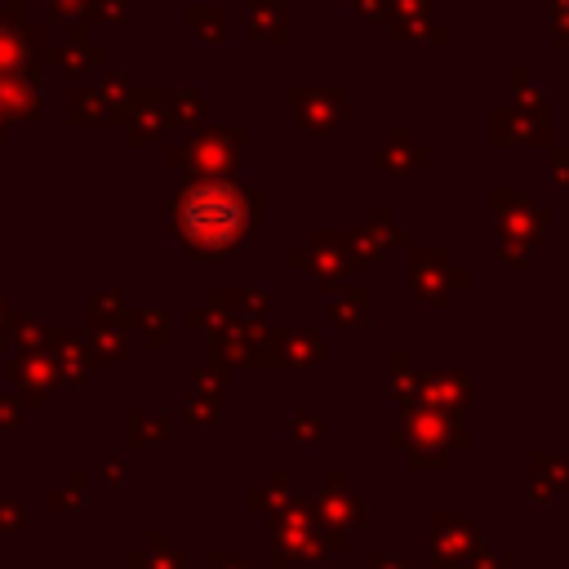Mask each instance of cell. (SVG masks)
Returning <instances> with one entry per match:
<instances>
[{"mask_svg":"<svg viewBox=\"0 0 569 569\" xmlns=\"http://www.w3.org/2000/svg\"><path fill=\"white\" fill-rule=\"evenodd\" d=\"M547 98L538 89H520L516 102L493 111V138L498 142H533L547 133Z\"/></svg>","mask_w":569,"mask_h":569,"instance_id":"obj_2","label":"cell"},{"mask_svg":"<svg viewBox=\"0 0 569 569\" xmlns=\"http://www.w3.org/2000/svg\"><path fill=\"white\" fill-rule=\"evenodd\" d=\"M378 164H382L387 173H396V178H409L418 164H427V151H422L418 142H409L405 129H396V133L387 138V147L378 151Z\"/></svg>","mask_w":569,"mask_h":569,"instance_id":"obj_4","label":"cell"},{"mask_svg":"<svg viewBox=\"0 0 569 569\" xmlns=\"http://www.w3.org/2000/svg\"><path fill=\"white\" fill-rule=\"evenodd\" d=\"M293 107H298V120H302L307 133H329L347 120V93L338 84H325V89L302 84L293 93Z\"/></svg>","mask_w":569,"mask_h":569,"instance_id":"obj_3","label":"cell"},{"mask_svg":"<svg viewBox=\"0 0 569 569\" xmlns=\"http://www.w3.org/2000/svg\"><path fill=\"white\" fill-rule=\"evenodd\" d=\"M262 40H284L289 36V27H284V9H271V13H262V22L253 27Z\"/></svg>","mask_w":569,"mask_h":569,"instance_id":"obj_6","label":"cell"},{"mask_svg":"<svg viewBox=\"0 0 569 569\" xmlns=\"http://www.w3.org/2000/svg\"><path fill=\"white\" fill-rule=\"evenodd\" d=\"M387 4L391 0H351V13L360 22H387Z\"/></svg>","mask_w":569,"mask_h":569,"instance_id":"obj_7","label":"cell"},{"mask_svg":"<svg viewBox=\"0 0 569 569\" xmlns=\"http://www.w3.org/2000/svg\"><path fill=\"white\" fill-rule=\"evenodd\" d=\"M182 231L200 249H227L244 231V196L227 182H200L182 196Z\"/></svg>","mask_w":569,"mask_h":569,"instance_id":"obj_1","label":"cell"},{"mask_svg":"<svg viewBox=\"0 0 569 569\" xmlns=\"http://www.w3.org/2000/svg\"><path fill=\"white\" fill-rule=\"evenodd\" d=\"M453 547H462V551H467V547H471V529H467V525H449V520H440L436 556H440V560H449V551H453Z\"/></svg>","mask_w":569,"mask_h":569,"instance_id":"obj_5","label":"cell"},{"mask_svg":"<svg viewBox=\"0 0 569 569\" xmlns=\"http://www.w3.org/2000/svg\"><path fill=\"white\" fill-rule=\"evenodd\" d=\"M551 36L560 44L569 40V0H551Z\"/></svg>","mask_w":569,"mask_h":569,"instance_id":"obj_8","label":"cell"},{"mask_svg":"<svg viewBox=\"0 0 569 569\" xmlns=\"http://www.w3.org/2000/svg\"><path fill=\"white\" fill-rule=\"evenodd\" d=\"M342 4H351V0H342Z\"/></svg>","mask_w":569,"mask_h":569,"instance_id":"obj_9","label":"cell"}]
</instances>
